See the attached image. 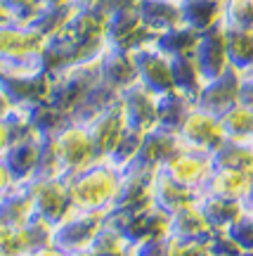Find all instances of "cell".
<instances>
[{
    "mask_svg": "<svg viewBox=\"0 0 253 256\" xmlns=\"http://www.w3.org/2000/svg\"><path fill=\"white\" fill-rule=\"evenodd\" d=\"M208 252L211 256H242L244 252L239 249L235 240L227 235V230H213L208 238Z\"/></svg>",
    "mask_w": 253,
    "mask_h": 256,
    "instance_id": "obj_39",
    "label": "cell"
},
{
    "mask_svg": "<svg viewBox=\"0 0 253 256\" xmlns=\"http://www.w3.org/2000/svg\"><path fill=\"white\" fill-rule=\"evenodd\" d=\"M246 209H253V176H251V190H249V197H246Z\"/></svg>",
    "mask_w": 253,
    "mask_h": 256,
    "instance_id": "obj_48",
    "label": "cell"
},
{
    "mask_svg": "<svg viewBox=\"0 0 253 256\" xmlns=\"http://www.w3.org/2000/svg\"><path fill=\"white\" fill-rule=\"evenodd\" d=\"M66 185H69L73 209L107 214L116 200L118 185H121V168H116L107 159H97L88 168L69 176Z\"/></svg>",
    "mask_w": 253,
    "mask_h": 256,
    "instance_id": "obj_1",
    "label": "cell"
},
{
    "mask_svg": "<svg viewBox=\"0 0 253 256\" xmlns=\"http://www.w3.org/2000/svg\"><path fill=\"white\" fill-rule=\"evenodd\" d=\"M33 216H36V209H33V200H31V192H28L26 183H19L14 190L2 197L0 223L19 230V228H24Z\"/></svg>",
    "mask_w": 253,
    "mask_h": 256,
    "instance_id": "obj_24",
    "label": "cell"
},
{
    "mask_svg": "<svg viewBox=\"0 0 253 256\" xmlns=\"http://www.w3.org/2000/svg\"><path fill=\"white\" fill-rule=\"evenodd\" d=\"M100 81L107 83L109 88H114L118 92L135 86L137 72H135V62H133V52L107 48L100 60Z\"/></svg>",
    "mask_w": 253,
    "mask_h": 256,
    "instance_id": "obj_17",
    "label": "cell"
},
{
    "mask_svg": "<svg viewBox=\"0 0 253 256\" xmlns=\"http://www.w3.org/2000/svg\"><path fill=\"white\" fill-rule=\"evenodd\" d=\"M225 0H182V22L197 31H208L223 24Z\"/></svg>",
    "mask_w": 253,
    "mask_h": 256,
    "instance_id": "obj_25",
    "label": "cell"
},
{
    "mask_svg": "<svg viewBox=\"0 0 253 256\" xmlns=\"http://www.w3.org/2000/svg\"><path fill=\"white\" fill-rule=\"evenodd\" d=\"M0 206H2V197H0Z\"/></svg>",
    "mask_w": 253,
    "mask_h": 256,
    "instance_id": "obj_53",
    "label": "cell"
},
{
    "mask_svg": "<svg viewBox=\"0 0 253 256\" xmlns=\"http://www.w3.org/2000/svg\"><path fill=\"white\" fill-rule=\"evenodd\" d=\"M173 83H175V90H180L182 95H187V98L197 102V95L201 92L206 81L201 76L194 55L173 57Z\"/></svg>",
    "mask_w": 253,
    "mask_h": 256,
    "instance_id": "obj_31",
    "label": "cell"
},
{
    "mask_svg": "<svg viewBox=\"0 0 253 256\" xmlns=\"http://www.w3.org/2000/svg\"><path fill=\"white\" fill-rule=\"evenodd\" d=\"M154 176L156 174L133 171V168L121 171V185H118L114 206L109 211L140 214V211L154 206Z\"/></svg>",
    "mask_w": 253,
    "mask_h": 256,
    "instance_id": "obj_12",
    "label": "cell"
},
{
    "mask_svg": "<svg viewBox=\"0 0 253 256\" xmlns=\"http://www.w3.org/2000/svg\"><path fill=\"white\" fill-rule=\"evenodd\" d=\"M140 0H102V8L111 12H121V10H135Z\"/></svg>",
    "mask_w": 253,
    "mask_h": 256,
    "instance_id": "obj_44",
    "label": "cell"
},
{
    "mask_svg": "<svg viewBox=\"0 0 253 256\" xmlns=\"http://www.w3.org/2000/svg\"><path fill=\"white\" fill-rule=\"evenodd\" d=\"M43 8H78V0H40Z\"/></svg>",
    "mask_w": 253,
    "mask_h": 256,
    "instance_id": "obj_46",
    "label": "cell"
},
{
    "mask_svg": "<svg viewBox=\"0 0 253 256\" xmlns=\"http://www.w3.org/2000/svg\"><path fill=\"white\" fill-rule=\"evenodd\" d=\"M251 10H253V0H251Z\"/></svg>",
    "mask_w": 253,
    "mask_h": 256,
    "instance_id": "obj_54",
    "label": "cell"
},
{
    "mask_svg": "<svg viewBox=\"0 0 253 256\" xmlns=\"http://www.w3.org/2000/svg\"><path fill=\"white\" fill-rule=\"evenodd\" d=\"M26 256H69V254L52 244V247H43V249H36V252H28Z\"/></svg>",
    "mask_w": 253,
    "mask_h": 256,
    "instance_id": "obj_47",
    "label": "cell"
},
{
    "mask_svg": "<svg viewBox=\"0 0 253 256\" xmlns=\"http://www.w3.org/2000/svg\"><path fill=\"white\" fill-rule=\"evenodd\" d=\"M216 168H232L246 176H253V142H239V140H225L213 152Z\"/></svg>",
    "mask_w": 253,
    "mask_h": 256,
    "instance_id": "obj_29",
    "label": "cell"
},
{
    "mask_svg": "<svg viewBox=\"0 0 253 256\" xmlns=\"http://www.w3.org/2000/svg\"><path fill=\"white\" fill-rule=\"evenodd\" d=\"M12 140H14V136H12V126H9V121L0 119V156L7 154Z\"/></svg>",
    "mask_w": 253,
    "mask_h": 256,
    "instance_id": "obj_43",
    "label": "cell"
},
{
    "mask_svg": "<svg viewBox=\"0 0 253 256\" xmlns=\"http://www.w3.org/2000/svg\"><path fill=\"white\" fill-rule=\"evenodd\" d=\"M135 10L142 24L154 36H159L178 24H185L182 22V0H140Z\"/></svg>",
    "mask_w": 253,
    "mask_h": 256,
    "instance_id": "obj_20",
    "label": "cell"
},
{
    "mask_svg": "<svg viewBox=\"0 0 253 256\" xmlns=\"http://www.w3.org/2000/svg\"><path fill=\"white\" fill-rule=\"evenodd\" d=\"M133 247L126 240V235L118 228H114L111 223L104 220V226L97 230L95 240L90 242V249L95 256H123L128 249Z\"/></svg>",
    "mask_w": 253,
    "mask_h": 256,
    "instance_id": "obj_34",
    "label": "cell"
},
{
    "mask_svg": "<svg viewBox=\"0 0 253 256\" xmlns=\"http://www.w3.org/2000/svg\"><path fill=\"white\" fill-rule=\"evenodd\" d=\"M121 107L126 114L128 128L147 133L156 128V107H159V95L145 88L142 83H135L121 92Z\"/></svg>",
    "mask_w": 253,
    "mask_h": 256,
    "instance_id": "obj_15",
    "label": "cell"
},
{
    "mask_svg": "<svg viewBox=\"0 0 253 256\" xmlns=\"http://www.w3.org/2000/svg\"><path fill=\"white\" fill-rule=\"evenodd\" d=\"M133 62H135L137 83H142L145 88H149L156 95H166V92L175 90V83H173V60L154 46V40L149 46L133 50Z\"/></svg>",
    "mask_w": 253,
    "mask_h": 256,
    "instance_id": "obj_5",
    "label": "cell"
},
{
    "mask_svg": "<svg viewBox=\"0 0 253 256\" xmlns=\"http://www.w3.org/2000/svg\"><path fill=\"white\" fill-rule=\"evenodd\" d=\"M85 126H88V133H90L92 142H95L97 156H100V159H107V156L111 154V150L116 147V142L121 140L123 130L128 128L126 114H123V107H121V98H118L116 104H111L109 110L97 114V116L92 121H88Z\"/></svg>",
    "mask_w": 253,
    "mask_h": 256,
    "instance_id": "obj_16",
    "label": "cell"
},
{
    "mask_svg": "<svg viewBox=\"0 0 253 256\" xmlns=\"http://www.w3.org/2000/svg\"><path fill=\"white\" fill-rule=\"evenodd\" d=\"M239 102H242V104H246V107H253V74H242Z\"/></svg>",
    "mask_w": 253,
    "mask_h": 256,
    "instance_id": "obj_42",
    "label": "cell"
},
{
    "mask_svg": "<svg viewBox=\"0 0 253 256\" xmlns=\"http://www.w3.org/2000/svg\"><path fill=\"white\" fill-rule=\"evenodd\" d=\"M199 190H192L187 185H180L178 180H173L168 174L156 171L154 176V206H159L166 214H175V211L192 206L199 202Z\"/></svg>",
    "mask_w": 253,
    "mask_h": 256,
    "instance_id": "obj_19",
    "label": "cell"
},
{
    "mask_svg": "<svg viewBox=\"0 0 253 256\" xmlns=\"http://www.w3.org/2000/svg\"><path fill=\"white\" fill-rule=\"evenodd\" d=\"M19 185V180L14 178L12 168L7 166V162L0 156V197H5L7 192H12Z\"/></svg>",
    "mask_w": 253,
    "mask_h": 256,
    "instance_id": "obj_41",
    "label": "cell"
},
{
    "mask_svg": "<svg viewBox=\"0 0 253 256\" xmlns=\"http://www.w3.org/2000/svg\"><path fill=\"white\" fill-rule=\"evenodd\" d=\"M194 60L199 64V72L204 76V81L218 78V76H223L225 72L232 69L230 55H227V38H225V26L223 24L201 34L199 46L194 50Z\"/></svg>",
    "mask_w": 253,
    "mask_h": 256,
    "instance_id": "obj_14",
    "label": "cell"
},
{
    "mask_svg": "<svg viewBox=\"0 0 253 256\" xmlns=\"http://www.w3.org/2000/svg\"><path fill=\"white\" fill-rule=\"evenodd\" d=\"M133 254L135 256H168L166 238L145 240V242H140V244H133Z\"/></svg>",
    "mask_w": 253,
    "mask_h": 256,
    "instance_id": "obj_40",
    "label": "cell"
},
{
    "mask_svg": "<svg viewBox=\"0 0 253 256\" xmlns=\"http://www.w3.org/2000/svg\"><path fill=\"white\" fill-rule=\"evenodd\" d=\"M104 216L107 214H100V211L71 209L59 223H54V247L66 254L88 249L97 230L104 226Z\"/></svg>",
    "mask_w": 253,
    "mask_h": 256,
    "instance_id": "obj_4",
    "label": "cell"
},
{
    "mask_svg": "<svg viewBox=\"0 0 253 256\" xmlns=\"http://www.w3.org/2000/svg\"><path fill=\"white\" fill-rule=\"evenodd\" d=\"M50 142H52L54 154L59 159L64 178L88 168L100 159L97 150H95V142H92L90 133H88V126L76 124V121H69L54 136H50Z\"/></svg>",
    "mask_w": 253,
    "mask_h": 256,
    "instance_id": "obj_3",
    "label": "cell"
},
{
    "mask_svg": "<svg viewBox=\"0 0 253 256\" xmlns=\"http://www.w3.org/2000/svg\"><path fill=\"white\" fill-rule=\"evenodd\" d=\"M178 138H180L182 147L201 150V152H208V154H213L218 147L227 140L223 124H220V116L208 114V112L199 110V107L192 110L187 121L182 124Z\"/></svg>",
    "mask_w": 253,
    "mask_h": 256,
    "instance_id": "obj_11",
    "label": "cell"
},
{
    "mask_svg": "<svg viewBox=\"0 0 253 256\" xmlns=\"http://www.w3.org/2000/svg\"><path fill=\"white\" fill-rule=\"evenodd\" d=\"M249 190H251V176L242 174V171H232V168H213V174L208 176L201 192L225 197V200L246 202Z\"/></svg>",
    "mask_w": 253,
    "mask_h": 256,
    "instance_id": "obj_23",
    "label": "cell"
},
{
    "mask_svg": "<svg viewBox=\"0 0 253 256\" xmlns=\"http://www.w3.org/2000/svg\"><path fill=\"white\" fill-rule=\"evenodd\" d=\"M104 40H107V48L133 52L137 48L149 46L154 40V34L142 24L137 10H121V12L109 14L107 28H104Z\"/></svg>",
    "mask_w": 253,
    "mask_h": 256,
    "instance_id": "obj_9",
    "label": "cell"
},
{
    "mask_svg": "<svg viewBox=\"0 0 253 256\" xmlns=\"http://www.w3.org/2000/svg\"><path fill=\"white\" fill-rule=\"evenodd\" d=\"M242 256H253V252H244V254H242Z\"/></svg>",
    "mask_w": 253,
    "mask_h": 256,
    "instance_id": "obj_52",
    "label": "cell"
},
{
    "mask_svg": "<svg viewBox=\"0 0 253 256\" xmlns=\"http://www.w3.org/2000/svg\"><path fill=\"white\" fill-rule=\"evenodd\" d=\"M26 188L31 192L36 214L50 223H59L73 209L66 178H31Z\"/></svg>",
    "mask_w": 253,
    "mask_h": 256,
    "instance_id": "obj_8",
    "label": "cell"
},
{
    "mask_svg": "<svg viewBox=\"0 0 253 256\" xmlns=\"http://www.w3.org/2000/svg\"><path fill=\"white\" fill-rule=\"evenodd\" d=\"M197 102L182 95L180 90H171L166 95H159V107H156V128H163L168 133H180L182 124L187 121Z\"/></svg>",
    "mask_w": 253,
    "mask_h": 256,
    "instance_id": "obj_21",
    "label": "cell"
},
{
    "mask_svg": "<svg viewBox=\"0 0 253 256\" xmlns=\"http://www.w3.org/2000/svg\"><path fill=\"white\" fill-rule=\"evenodd\" d=\"M69 256H95V254H92V249L88 247V249H78V252H71Z\"/></svg>",
    "mask_w": 253,
    "mask_h": 256,
    "instance_id": "obj_49",
    "label": "cell"
},
{
    "mask_svg": "<svg viewBox=\"0 0 253 256\" xmlns=\"http://www.w3.org/2000/svg\"><path fill=\"white\" fill-rule=\"evenodd\" d=\"M40 150H43V136H28L19 138L9 145L7 154L2 156L12 174L19 183H28L38 171V162H40Z\"/></svg>",
    "mask_w": 253,
    "mask_h": 256,
    "instance_id": "obj_18",
    "label": "cell"
},
{
    "mask_svg": "<svg viewBox=\"0 0 253 256\" xmlns=\"http://www.w3.org/2000/svg\"><path fill=\"white\" fill-rule=\"evenodd\" d=\"M199 209L204 211L208 226L213 230H230L237 223V218L246 211L244 202L237 200H225V197H216V194H199Z\"/></svg>",
    "mask_w": 253,
    "mask_h": 256,
    "instance_id": "obj_22",
    "label": "cell"
},
{
    "mask_svg": "<svg viewBox=\"0 0 253 256\" xmlns=\"http://www.w3.org/2000/svg\"><path fill=\"white\" fill-rule=\"evenodd\" d=\"M239 88H242V74L237 69H230L223 76L204 83L201 92L197 95V107L208 114L223 116L235 104H239Z\"/></svg>",
    "mask_w": 253,
    "mask_h": 256,
    "instance_id": "obj_13",
    "label": "cell"
},
{
    "mask_svg": "<svg viewBox=\"0 0 253 256\" xmlns=\"http://www.w3.org/2000/svg\"><path fill=\"white\" fill-rule=\"evenodd\" d=\"M5 10H7V17L9 22H17V24H26L31 26L33 19L38 17L40 12V0H0Z\"/></svg>",
    "mask_w": 253,
    "mask_h": 256,
    "instance_id": "obj_36",
    "label": "cell"
},
{
    "mask_svg": "<svg viewBox=\"0 0 253 256\" xmlns=\"http://www.w3.org/2000/svg\"><path fill=\"white\" fill-rule=\"evenodd\" d=\"M118 98H121V92L114 90V88H109L107 83L97 81L95 86L90 88V92L85 95L81 100V104L73 110L71 114V121H76V124H88V121H92L97 114H102L104 110H109L111 104H116Z\"/></svg>",
    "mask_w": 253,
    "mask_h": 256,
    "instance_id": "obj_28",
    "label": "cell"
},
{
    "mask_svg": "<svg viewBox=\"0 0 253 256\" xmlns=\"http://www.w3.org/2000/svg\"><path fill=\"white\" fill-rule=\"evenodd\" d=\"M213 228L208 226L204 211L199 204H192L185 209L175 211L171 216V238L178 240H208Z\"/></svg>",
    "mask_w": 253,
    "mask_h": 256,
    "instance_id": "obj_26",
    "label": "cell"
},
{
    "mask_svg": "<svg viewBox=\"0 0 253 256\" xmlns=\"http://www.w3.org/2000/svg\"><path fill=\"white\" fill-rule=\"evenodd\" d=\"M220 124H223L227 140L253 142V107H246L239 102L220 116Z\"/></svg>",
    "mask_w": 253,
    "mask_h": 256,
    "instance_id": "obj_32",
    "label": "cell"
},
{
    "mask_svg": "<svg viewBox=\"0 0 253 256\" xmlns=\"http://www.w3.org/2000/svg\"><path fill=\"white\" fill-rule=\"evenodd\" d=\"M5 22H9V17H7V10H5V5L0 2V24H5Z\"/></svg>",
    "mask_w": 253,
    "mask_h": 256,
    "instance_id": "obj_50",
    "label": "cell"
},
{
    "mask_svg": "<svg viewBox=\"0 0 253 256\" xmlns=\"http://www.w3.org/2000/svg\"><path fill=\"white\" fill-rule=\"evenodd\" d=\"M142 136H145V133L133 130V128H126V130H123V136H121V140L116 142V147H114V150H111V154L107 156V162H111L116 168L123 171V168L135 159L137 150H140V142H142Z\"/></svg>",
    "mask_w": 253,
    "mask_h": 256,
    "instance_id": "obj_35",
    "label": "cell"
},
{
    "mask_svg": "<svg viewBox=\"0 0 253 256\" xmlns=\"http://www.w3.org/2000/svg\"><path fill=\"white\" fill-rule=\"evenodd\" d=\"M19 235H21V244H24V252H36V249L43 247H52L54 244V223H50L43 216H33L24 228H19Z\"/></svg>",
    "mask_w": 253,
    "mask_h": 256,
    "instance_id": "obj_33",
    "label": "cell"
},
{
    "mask_svg": "<svg viewBox=\"0 0 253 256\" xmlns=\"http://www.w3.org/2000/svg\"><path fill=\"white\" fill-rule=\"evenodd\" d=\"M225 38L232 69L253 74V28H225Z\"/></svg>",
    "mask_w": 253,
    "mask_h": 256,
    "instance_id": "obj_30",
    "label": "cell"
},
{
    "mask_svg": "<svg viewBox=\"0 0 253 256\" xmlns=\"http://www.w3.org/2000/svg\"><path fill=\"white\" fill-rule=\"evenodd\" d=\"M100 60H90V62H81L66 66L62 72L50 74L52 76V86H50V104L66 114L71 119L73 110L81 104V100L90 92V88L100 81Z\"/></svg>",
    "mask_w": 253,
    "mask_h": 256,
    "instance_id": "obj_2",
    "label": "cell"
},
{
    "mask_svg": "<svg viewBox=\"0 0 253 256\" xmlns=\"http://www.w3.org/2000/svg\"><path fill=\"white\" fill-rule=\"evenodd\" d=\"M199 38H201V31L187 26V24H178V26L154 36V46L173 60V57L194 55V50L199 46Z\"/></svg>",
    "mask_w": 253,
    "mask_h": 256,
    "instance_id": "obj_27",
    "label": "cell"
},
{
    "mask_svg": "<svg viewBox=\"0 0 253 256\" xmlns=\"http://www.w3.org/2000/svg\"><path fill=\"white\" fill-rule=\"evenodd\" d=\"M45 38L33 26L5 22L0 24V62H38Z\"/></svg>",
    "mask_w": 253,
    "mask_h": 256,
    "instance_id": "obj_6",
    "label": "cell"
},
{
    "mask_svg": "<svg viewBox=\"0 0 253 256\" xmlns=\"http://www.w3.org/2000/svg\"><path fill=\"white\" fill-rule=\"evenodd\" d=\"M213 154L201 152V150H192V147H180L175 154L163 164V174H168L173 180L180 185H187L192 190H204L208 176L213 174Z\"/></svg>",
    "mask_w": 253,
    "mask_h": 256,
    "instance_id": "obj_7",
    "label": "cell"
},
{
    "mask_svg": "<svg viewBox=\"0 0 253 256\" xmlns=\"http://www.w3.org/2000/svg\"><path fill=\"white\" fill-rule=\"evenodd\" d=\"M12 110H14V104H12L7 90H5V86H2V81H0V119H7Z\"/></svg>",
    "mask_w": 253,
    "mask_h": 256,
    "instance_id": "obj_45",
    "label": "cell"
},
{
    "mask_svg": "<svg viewBox=\"0 0 253 256\" xmlns=\"http://www.w3.org/2000/svg\"><path fill=\"white\" fill-rule=\"evenodd\" d=\"M166 244H168V256H211L208 240H178L168 235Z\"/></svg>",
    "mask_w": 253,
    "mask_h": 256,
    "instance_id": "obj_38",
    "label": "cell"
},
{
    "mask_svg": "<svg viewBox=\"0 0 253 256\" xmlns=\"http://www.w3.org/2000/svg\"><path fill=\"white\" fill-rule=\"evenodd\" d=\"M123 256H135V254H133V247L128 249V252H126V254H123Z\"/></svg>",
    "mask_w": 253,
    "mask_h": 256,
    "instance_id": "obj_51",
    "label": "cell"
},
{
    "mask_svg": "<svg viewBox=\"0 0 253 256\" xmlns=\"http://www.w3.org/2000/svg\"><path fill=\"white\" fill-rule=\"evenodd\" d=\"M182 147L180 138L175 133H168L163 128H152L142 136V142H140V150H137L135 159L126 166V168H133V171H145V174H156L161 171L163 164L171 159L178 150ZM123 168V171H126Z\"/></svg>",
    "mask_w": 253,
    "mask_h": 256,
    "instance_id": "obj_10",
    "label": "cell"
},
{
    "mask_svg": "<svg viewBox=\"0 0 253 256\" xmlns=\"http://www.w3.org/2000/svg\"><path fill=\"white\" fill-rule=\"evenodd\" d=\"M227 235L239 244L242 252H253V209H246L235 226L227 230Z\"/></svg>",
    "mask_w": 253,
    "mask_h": 256,
    "instance_id": "obj_37",
    "label": "cell"
}]
</instances>
